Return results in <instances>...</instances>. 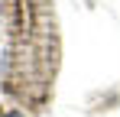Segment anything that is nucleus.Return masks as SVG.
<instances>
[{"label": "nucleus", "instance_id": "obj_1", "mask_svg": "<svg viewBox=\"0 0 120 117\" xmlns=\"http://www.w3.org/2000/svg\"><path fill=\"white\" fill-rule=\"evenodd\" d=\"M3 117H23V114H16V111H10V114H3Z\"/></svg>", "mask_w": 120, "mask_h": 117}]
</instances>
